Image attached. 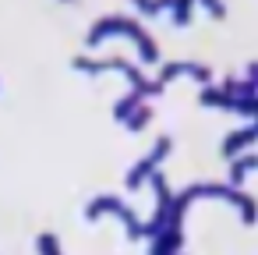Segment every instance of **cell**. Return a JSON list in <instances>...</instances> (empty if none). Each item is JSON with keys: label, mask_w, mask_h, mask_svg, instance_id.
<instances>
[{"label": "cell", "mask_w": 258, "mask_h": 255, "mask_svg": "<svg viewBox=\"0 0 258 255\" xmlns=\"http://www.w3.org/2000/svg\"><path fill=\"white\" fill-rule=\"evenodd\" d=\"M258 142V121L251 124V128H240V131H230L226 135V142H223V156H237V152H244V149H251Z\"/></svg>", "instance_id": "obj_1"}, {"label": "cell", "mask_w": 258, "mask_h": 255, "mask_svg": "<svg viewBox=\"0 0 258 255\" xmlns=\"http://www.w3.org/2000/svg\"><path fill=\"white\" fill-rule=\"evenodd\" d=\"M202 4L209 8V15H212V18H223V15H226V8H223V0H202Z\"/></svg>", "instance_id": "obj_2"}, {"label": "cell", "mask_w": 258, "mask_h": 255, "mask_svg": "<svg viewBox=\"0 0 258 255\" xmlns=\"http://www.w3.org/2000/svg\"><path fill=\"white\" fill-rule=\"evenodd\" d=\"M247 75H251V82L258 85V64H251V68H247Z\"/></svg>", "instance_id": "obj_3"}]
</instances>
